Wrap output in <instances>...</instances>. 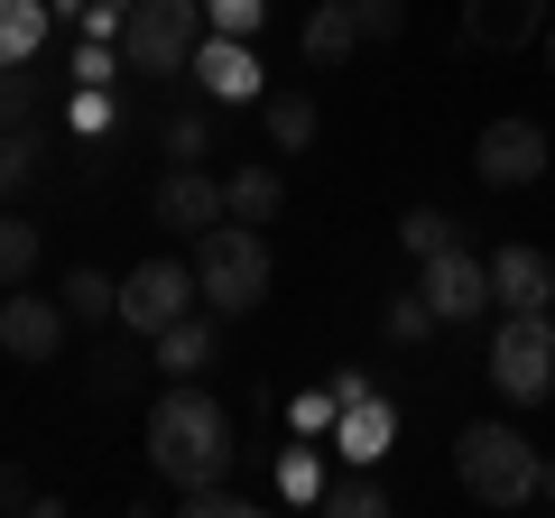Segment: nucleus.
<instances>
[{
    "label": "nucleus",
    "instance_id": "f257e3e1",
    "mask_svg": "<svg viewBox=\"0 0 555 518\" xmlns=\"http://www.w3.org/2000/svg\"><path fill=\"white\" fill-rule=\"evenodd\" d=\"M149 463H158L167 491H195V481H222L232 472V407L214 399V389H167L158 407H149Z\"/></svg>",
    "mask_w": 555,
    "mask_h": 518
},
{
    "label": "nucleus",
    "instance_id": "f03ea898",
    "mask_svg": "<svg viewBox=\"0 0 555 518\" xmlns=\"http://www.w3.org/2000/svg\"><path fill=\"white\" fill-rule=\"evenodd\" d=\"M454 472H463V491H473L481 509H518V500L546 491V454H537L509 417L463 426V436H454Z\"/></svg>",
    "mask_w": 555,
    "mask_h": 518
},
{
    "label": "nucleus",
    "instance_id": "7ed1b4c3",
    "mask_svg": "<svg viewBox=\"0 0 555 518\" xmlns=\"http://www.w3.org/2000/svg\"><path fill=\"white\" fill-rule=\"evenodd\" d=\"M195 287H204V306H214L222 324L250 315V306H269V232H259V222H232V213H222L214 232H195Z\"/></svg>",
    "mask_w": 555,
    "mask_h": 518
},
{
    "label": "nucleus",
    "instance_id": "20e7f679",
    "mask_svg": "<svg viewBox=\"0 0 555 518\" xmlns=\"http://www.w3.org/2000/svg\"><path fill=\"white\" fill-rule=\"evenodd\" d=\"M195 47H204V0H139L130 20H120V65H130L139 83L185 75Z\"/></svg>",
    "mask_w": 555,
    "mask_h": 518
},
{
    "label": "nucleus",
    "instance_id": "39448f33",
    "mask_svg": "<svg viewBox=\"0 0 555 518\" xmlns=\"http://www.w3.org/2000/svg\"><path fill=\"white\" fill-rule=\"evenodd\" d=\"M491 389L509 407H537L555 389V324H546V306H509V315L491 324Z\"/></svg>",
    "mask_w": 555,
    "mask_h": 518
},
{
    "label": "nucleus",
    "instance_id": "423d86ee",
    "mask_svg": "<svg viewBox=\"0 0 555 518\" xmlns=\"http://www.w3.org/2000/svg\"><path fill=\"white\" fill-rule=\"evenodd\" d=\"M185 306H204L195 259H139L130 279H120V315H112V324H130V334H167Z\"/></svg>",
    "mask_w": 555,
    "mask_h": 518
},
{
    "label": "nucleus",
    "instance_id": "0eeeda50",
    "mask_svg": "<svg viewBox=\"0 0 555 518\" xmlns=\"http://www.w3.org/2000/svg\"><path fill=\"white\" fill-rule=\"evenodd\" d=\"M334 389H343V417H334V454L343 463H389V444H398V407L379 399L361 371H334Z\"/></svg>",
    "mask_w": 555,
    "mask_h": 518
},
{
    "label": "nucleus",
    "instance_id": "6e6552de",
    "mask_svg": "<svg viewBox=\"0 0 555 518\" xmlns=\"http://www.w3.org/2000/svg\"><path fill=\"white\" fill-rule=\"evenodd\" d=\"M473 167H481V185H537L546 177V130H537L528 112H500L473 140Z\"/></svg>",
    "mask_w": 555,
    "mask_h": 518
},
{
    "label": "nucleus",
    "instance_id": "1a4fd4ad",
    "mask_svg": "<svg viewBox=\"0 0 555 518\" xmlns=\"http://www.w3.org/2000/svg\"><path fill=\"white\" fill-rule=\"evenodd\" d=\"M416 287H426V306H436L444 324H463V315H481V306H491V259H473V250L454 241V250L416 259Z\"/></svg>",
    "mask_w": 555,
    "mask_h": 518
},
{
    "label": "nucleus",
    "instance_id": "9d476101",
    "mask_svg": "<svg viewBox=\"0 0 555 518\" xmlns=\"http://www.w3.org/2000/svg\"><path fill=\"white\" fill-rule=\"evenodd\" d=\"M65 297H28V287H10V306H0V352L10 361H56L65 352Z\"/></svg>",
    "mask_w": 555,
    "mask_h": 518
},
{
    "label": "nucleus",
    "instance_id": "9b49d317",
    "mask_svg": "<svg viewBox=\"0 0 555 518\" xmlns=\"http://www.w3.org/2000/svg\"><path fill=\"white\" fill-rule=\"evenodd\" d=\"M546 38V0H463V47L481 56H518Z\"/></svg>",
    "mask_w": 555,
    "mask_h": 518
},
{
    "label": "nucleus",
    "instance_id": "f8f14e48",
    "mask_svg": "<svg viewBox=\"0 0 555 518\" xmlns=\"http://www.w3.org/2000/svg\"><path fill=\"white\" fill-rule=\"evenodd\" d=\"M185 75H195L214 102H259V83H269V75H259V56H250V38H222V28L195 47V65H185Z\"/></svg>",
    "mask_w": 555,
    "mask_h": 518
},
{
    "label": "nucleus",
    "instance_id": "ddd939ff",
    "mask_svg": "<svg viewBox=\"0 0 555 518\" xmlns=\"http://www.w3.org/2000/svg\"><path fill=\"white\" fill-rule=\"evenodd\" d=\"M555 297V259L528 250V241H500L491 250V306L509 315V306H546Z\"/></svg>",
    "mask_w": 555,
    "mask_h": 518
},
{
    "label": "nucleus",
    "instance_id": "4468645a",
    "mask_svg": "<svg viewBox=\"0 0 555 518\" xmlns=\"http://www.w3.org/2000/svg\"><path fill=\"white\" fill-rule=\"evenodd\" d=\"M149 342H158L167 379H195V371H214V352H222V315L214 306H185V315L167 324V334H149Z\"/></svg>",
    "mask_w": 555,
    "mask_h": 518
},
{
    "label": "nucleus",
    "instance_id": "2eb2a0df",
    "mask_svg": "<svg viewBox=\"0 0 555 518\" xmlns=\"http://www.w3.org/2000/svg\"><path fill=\"white\" fill-rule=\"evenodd\" d=\"M158 222H167V232H214V222H222V177H204V167H167Z\"/></svg>",
    "mask_w": 555,
    "mask_h": 518
},
{
    "label": "nucleus",
    "instance_id": "dca6fc26",
    "mask_svg": "<svg viewBox=\"0 0 555 518\" xmlns=\"http://www.w3.org/2000/svg\"><path fill=\"white\" fill-rule=\"evenodd\" d=\"M222 213L232 222H278L287 213V177H278V167H232V177H222Z\"/></svg>",
    "mask_w": 555,
    "mask_h": 518
},
{
    "label": "nucleus",
    "instance_id": "f3484780",
    "mask_svg": "<svg viewBox=\"0 0 555 518\" xmlns=\"http://www.w3.org/2000/svg\"><path fill=\"white\" fill-rule=\"evenodd\" d=\"M47 28H56L47 0H0V65H38L47 56Z\"/></svg>",
    "mask_w": 555,
    "mask_h": 518
},
{
    "label": "nucleus",
    "instance_id": "a211bd4d",
    "mask_svg": "<svg viewBox=\"0 0 555 518\" xmlns=\"http://www.w3.org/2000/svg\"><path fill=\"white\" fill-rule=\"evenodd\" d=\"M259 120H269V148H278V158L315 148V102H306V93H269V112H259Z\"/></svg>",
    "mask_w": 555,
    "mask_h": 518
},
{
    "label": "nucleus",
    "instance_id": "6ab92c4d",
    "mask_svg": "<svg viewBox=\"0 0 555 518\" xmlns=\"http://www.w3.org/2000/svg\"><path fill=\"white\" fill-rule=\"evenodd\" d=\"M361 47V28H352V10H343V0H324L315 20H306V65H343Z\"/></svg>",
    "mask_w": 555,
    "mask_h": 518
},
{
    "label": "nucleus",
    "instance_id": "aec40b11",
    "mask_svg": "<svg viewBox=\"0 0 555 518\" xmlns=\"http://www.w3.org/2000/svg\"><path fill=\"white\" fill-rule=\"evenodd\" d=\"M65 315L75 324H102V315H120V279H102V269H65Z\"/></svg>",
    "mask_w": 555,
    "mask_h": 518
},
{
    "label": "nucleus",
    "instance_id": "412c9836",
    "mask_svg": "<svg viewBox=\"0 0 555 518\" xmlns=\"http://www.w3.org/2000/svg\"><path fill=\"white\" fill-rule=\"evenodd\" d=\"M38 250H47L38 222H28V213H0V287H28V279H38Z\"/></svg>",
    "mask_w": 555,
    "mask_h": 518
},
{
    "label": "nucleus",
    "instance_id": "4be33fe9",
    "mask_svg": "<svg viewBox=\"0 0 555 518\" xmlns=\"http://www.w3.org/2000/svg\"><path fill=\"white\" fill-rule=\"evenodd\" d=\"M398 241H408V259H436V250H454V213H436V204H408L398 213Z\"/></svg>",
    "mask_w": 555,
    "mask_h": 518
},
{
    "label": "nucleus",
    "instance_id": "5701e85b",
    "mask_svg": "<svg viewBox=\"0 0 555 518\" xmlns=\"http://www.w3.org/2000/svg\"><path fill=\"white\" fill-rule=\"evenodd\" d=\"M315 509H334V518H379V509H389V491H379V481H371V463H361V472L324 481V500H315Z\"/></svg>",
    "mask_w": 555,
    "mask_h": 518
},
{
    "label": "nucleus",
    "instance_id": "b1692460",
    "mask_svg": "<svg viewBox=\"0 0 555 518\" xmlns=\"http://www.w3.org/2000/svg\"><path fill=\"white\" fill-rule=\"evenodd\" d=\"M83 379H93V399H130L139 389V342H102Z\"/></svg>",
    "mask_w": 555,
    "mask_h": 518
},
{
    "label": "nucleus",
    "instance_id": "393cba45",
    "mask_svg": "<svg viewBox=\"0 0 555 518\" xmlns=\"http://www.w3.org/2000/svg\"><path fill=\"white\" fill-rule=\"evenodd\" d=\"M436 306H426V287H398V297H389V342H426V334H436Z\"/></svg>",
    "mask_w": 555,
    "mask_h": 518
},
{
    "label": "nucleus",
    "instance_id": "a878e982",
    "mask_svg": "<svg viewBox=\"0 0 555 518\" xmlns=\"http://www.w3.org/2000/svg\"><path fill=\"white\" fill-rule=\"evenodd\" d=\"M315 444H324V436H315ZM315 444H297V454L278 463V491H287V500H324V481H334V472H324V454H315Z\"/></svg>",
    "mask_w": 555,
    "mask_h": 518
},
{
    "label": "nucleus",
    "instance_id": "bb28decb",
    "mask_svg": "<svg viewBox=\"0 0 555 518\" xmlns=\"http://www.w3.org/2000/svg\"><path fill=\"white\" fill-rule=\"evenodd\" d=\"M38 112V65H0V130H28Z\"/></svg>",
    "mask_w": 555,
    "mask_h": 518
},
{
    "label": "nucleus",
    "instance_id": "cd10ccee",
    "mask_svg": "<svg viewBox=\"0 0 555 518\" xmlns=\"http://www.w3.org/2000/svg\"><path fill=\"white\" fill-rule=\"evenodd\" d=\"M185 518H250V491H232V481H195V491H177Z\"/></svg>",
    "mask_w": 555,
    "mask_h": 518
},
{
    "label": "nucleus",
    "instance_id": "c85d7f7f",
    "mask_svg": "<svg viewBox=\"0 0 555 518\" xmlns=\"http://www.w3.org/2000/svg\"><path fill=\"white\" fill-rule=\"evenodd\" d=\"M352 10V28H361V47H389L398 28H408V0H343Z\"/></svg>",
    "mask_w": 555,
    "mask_h": 518
},
{
    "label": "nucleus",
    "instance_id": "c756f323",
    "mask_svg": "<svg viewBox=\"0 0 555 518\" xmlns=\"http://www.w3.org/2000/svg\"><path fill=\"white\" fill-rule=\"evenodd\" d=\"M38 177V130H0V195H20Z\"/></svg>",
    "mask_w": 555,
    "mask_h": 518
},
{
    "label": "nucleus",
    "instance_id": "7c9ffc66",
    "mask_svg": "<svg viewBox=\"0 0 555 518\" xmlns=\"http://www.w3.org/2000/svg\"><path fill=\"white\" fill-rule=\"evenodd\" d=\"M167 158H177V167L214 158V120H204V112H177V120H167Z\"/></svg>",
    "mask_w": 555,
    "mask_h": 518
},
{
    "label": "nucleus",
    "instance_id": "2f4dec72",
    "mask_svg": "<svg viewBox=\"0 0 555 518\" xmlns=\"http://www.w3.org/2000/svg\"><path fill=\"white\" fill-rule=\"evenodd\" d=\"M334 417H343V389H306V399L287 407V426H297V436H334Z\"/></svg>",
    "mask_w": 555,
    "mask_h": 518
},
{
    "label": "nucleus",
    "instance_id": "473e14b6",
    "mask_svg": "<svg viewBox=\"0 0 555 518\" xmlns=\"http://www.w3.org/2000/svg\"><path fill=\"white\" fill-rule=\"evenodd\" d=\"M259 20H269V0H204V28H222V38H250Z\"/></svg>",
    "mask_w": 555,
    "mask_h": 518
},
{
    "label": "nucleus",
    "instance_id": "72a5a7b5",
    "mask_svg": "<svg viewBox=\"0 0 555 518\" xmlns=\"http://www.w3.org/2000/svg\"><path fill=\"white\" fill-rule=\"evenodd\" d=\"M65 120H75V130H83V140H102V130H112V93H102V83H75V112H65Z\"/></svg>",
    "mask_w": 555,
    "mask_h": 518
},
{
    "label": "nucleus",
    "instance_id": "f704fd0d",
    "mask_svg": "<svg viewBox=\"0 0 555 518\" xmlns=\"http://www.w3.org/2000/svg\"><path fill=\"white\" fill-rule=\"evenodd\" d=\"M112 65H120V47H93V38H83V56H75V83H112Z\"/></svg>",
    "mask_w": 555,
    "mask_h": 518
},
{
    "label": "nucleus",
    "instance_id": "c9c22d12",
    "mask_svg": "<svg viewBox=\"0 0 555 518\" xmlns=\"http://www.w3.org/2000/svg\"><path fill=\"white\" fill-rule=\"evenodd\" d=\"M0 509H56V500H47V491H28L20 472H0Z\"/></svg>",
    "mask_w": 555,
    "mask_h": 518
},
{
    "label": "nucleus",
    "instance_id": "e433bc0d",
    "mask_svg": "<svg viewBox=\"0 0 555 518\" xmlns=\"http://www.w3.org/2000/svg\"><path fill=\"white\" fill-rule=\"evenodd\" d=\"M537 56H546V75H555V20H546V38H537Z\"/></svg>",
    "mask_w": 555,
    "mask_h": 518
},
{
    "label": "nucleus",
    "instance_id": "4c0bfd02",
    "mask_svg": "<svg viewBox=\"0 0 555 518\" xmlns=\"http://www.w3.org/2000/svg\"><path fill=\"white\" fill-rule=\"evenodd\" d=\"M102 10H112V20H130V10H139V0H102Z\"/></svg>",
    "mask_w": 555,
    "mask_h": 518
},
{
    "label": "nucleus",
    "instance_id": "58836bf2",
    "mask_svg": "<svg viewBox=\"0 0 555 518\" xmlns=\"http://www.w3.org/2000/svg\"><path fill=\"white\" fill-rule=\"evenodd\" d=\"M546 500H555V444H546Z\"/></svg>",
    "mask_w": 555,
    "mask_h": 518
},
{
    "label": "nucleus",
    "instance_id": "ea45409f",
    "mask_svg": "<svg viewBox=\"0 0 555 518\" xmlns=\"http://www.w3.org/2000/svg\"><path fill=\"white\" fill-rule=\"evenodd\" d=\"M546 259H555V250H546Z\"/></svg>",
    "mask_w": 555,
    "mask_h": 518
}]
</instances>
